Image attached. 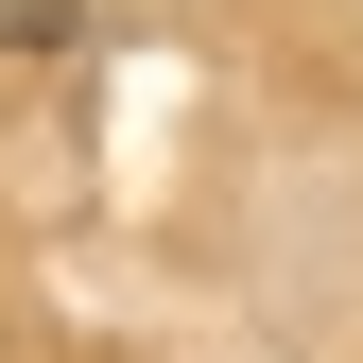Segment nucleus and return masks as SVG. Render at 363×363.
<instances>
[{
    "instance_id": "obj_1",
    "label": "nucleus",
    "mask_w": 363,
    "mask_h": 363,
    "mask_svg": "<svg viewBox=\"0 0 363 363\" xmlns=\"http://www.w3.org/2000/svg\"><path fill=\"white\" fill-rule=\"evenodd\" d=\"M69 35V0H0V52H52Z\"/></svg>"
}]
</instances>
